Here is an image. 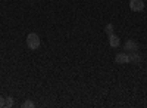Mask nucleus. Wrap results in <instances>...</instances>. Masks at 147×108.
Listing matches in <instances>:
<instances>
[{"label": "nucleus", "mask_w": 147, "mask_h": 108, "mask_svg": "<svg viewBox=\"0 0 147 108\" xmlns=\"http://www.w3.org/2000/svg\"><path fill=\"white\" fill-rule=\"evenodd\" d=\"M124 51L127 53H132V52H137L138 51V44L134 42V40H127L124 44Z\"/></svg>", "instance_id": "7ed1b4c3"}, {"label": "nucleus", "mask_w": 147, "mask_h": 108, "mask_svg": "<svg viewBox=\"0 0 147 108\" xmlns=\"http://www.w3.org/2000/svg\"><path fill=\"white\" fill-rule=\"evenodd\" d=\"M129 9L132 12H141L144 10V2L143 0H129Z\"/></svg>", "instance_id": "f03ea898"}, {"label": "nucleus", "mask_w": 147, "mask_h": 108, "mask_svg": "<svg viewBox=\"0 0 147 108\" xmlns=\"http://www.w3.org/2000/svg\"><path fill=\"white\" fill-rule=\"evenodd\" d=\"M129 62H132V64H140L141 62V56L137 53V52H132L131 55H129Z\"/></svg>", "instance_id": "423d86ee"}, {"label": "nucleus", "mask_w": 147, "mask_h": 108, "mask_svg": "<svg viewBox=\"0 0 147 108\" xmlns=\"http://www.w3.org/2000/svg\"><path fill=\"white\" fill-rule=\"evenodd\" d=\"M5 102H6V98L0 96V108H2V107H5Z\"/></svg>", "instance_id": "9d476101"}, {"label": "nucleus", "mask_w": 147, "mask_h": 108, "mask_svg": "<svg viewBox=\"0 0 147 108\" xmlns=\"http://www.w3.org/2000/svg\"><path fill=\"white\" fill-rule=\"evenodd\" d=\"M115 62L116 64H129V55L128 53H116Z\"/></svg>", "instance_id": "20e7f679"}, {"label": "nucleus", "mask_w": 147, "mask_h": 108, "mask_svg": "<svg viewBox=\"0 0 147 108\" xmlns=\"http://www.w3.org/2000/svg\"><path fill=\"white\" fill-rule=\"evenodd\" d=\"M22 107H24V108H34L35 104H34L32 101H25V102L22 104Z\"/></svg>", "instance_id": "6e6552de"}, {"label": "nucleus", "mask_w": 147, "mask_h": 108, "mask_svg": "<svg viewBox=\"0 0 147 108\" xmlns=\"http://www.w3.org/2000/svg\"><path fill=\"white\" fill-rule=\"evenodd\" d=\"M12 105H13V99H12L10 96H7V98H6V102H5V107L9 108V107H12Z\"/></svg>", "instance_id": "1a4fd4ad"}, {"label": "nucleus", "mask_w": 147, "mask_h": 108, "mask_svg": "<svg viewBox=\"0 0 147 108\" xmlns=\"http://www.w3.org/2000/svg\"><path fill=\"white\" fill-rule=\"evenodd\" d=\"M105 33L106 34H113V25H112V24H106V25H105Z\"/></svg>", "instance_id": "0eeeda50"}, {"label": "nucleus", "mask_w": 147, "mask_h": 108, "mask_svg": "<svg viewBox=\"0 0 147 108\" xmlns=\"http://www.w3.org/2000/svg\"><path fill=\"white\" fill-rule=\"evenodd\" d=\"M27 46L30 47L31 51H35L40 47V37L37 33H30L27 36Z\"/></svg>", "instance_id": "f257e3e1"}, {"label": "nucleus", "mask_w": 147, "mask_h": 108, "mask_svg": "<svg viewBox=\"0 0 147 108\" xmlns=\"http://www.w3.org/2000/svg\"><path fill=\"white\" fill-rule=\"evenodd\" d=\"M109 44L112 47H118L121 44V39L118 37V36H115V34H110L109 36Z\"/></svg>", "instance_id": "39448f33"}]
</instances>
